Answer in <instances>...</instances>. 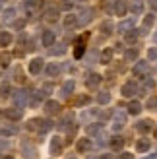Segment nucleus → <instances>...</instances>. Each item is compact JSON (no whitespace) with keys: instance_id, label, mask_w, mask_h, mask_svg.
Masks as SVG:
<instances>
[{"instance_id":"f257e3e1","label":"nucleus","mask_w":157,"mask_h":159,"mask_svg":"<svg viewBox=\"0 0 157 159\" xmlns=\"http://www.w3.org/2000/svg\"><path fill=\"white\" fill-rule=\"evenodd\" d=\"M25 128L31 130V132H37V134H47L52 128V124L49 120H45V118H29Z\"/></svg>"},{"instance_id":"f03ea898","label":"nucleus","mask_w":157,"mask_h":159,"mask_svg":"<svg viewBox=\"0 0 157 159\" xmlns=\"http://www.w3.org/2000/svg\"><path fill=\"white\" fill-rule=\"evenodd\" d=\"M132 74L136 78H147V74H150V64H147V60H138L134 64V68H132Z\"/></svg>"},{"instance_id":"7ed1b4c3","label":"nucleus","mask_w":157,"mask_h":159,"mask_svg":"<svg viewBox=\"0 0 157 159\" xmlns=\"http://www.w3.org/2000/svg\"><path fill=\"white\" fill-rule=\"evenodd\" d=\"M93 18H95V10L93 8H83L80 16H78V25H87L89 21H93Z\"/></svg>"},{"instance_id":"20e7f679","label":"nucleus","mask_w":157,"mask_h":159,"mask_svg":"<svg viewBox=\"0 0 157 159\" xmlns=\"http://www.w3.org/2000/svg\"><path fill=\"white\" fill-rule=\"evenodd\" d=\"M87 37H89V35L85 33V35H82V37L76 41V49H74V58H76V60H80L83 54H85V41H87Z\"/></svg>"},{"instance_id":"39448f33","label":"nucleus","mask_w":157,"mask_h":159,"mask_svg":"<svg viewBox=\"0 0 157 159\" xmlns=\"http://www.w3.org/2000/svg\"><path fill=\"white\" fill-rule=\"evenodd\" d=\"M12 99H14V103H16V107H20V109H23L25 105H29V101H27V93L23 91V89L14 91V93H12Z\"/></svg>"},{"instance_id":"423d86ee","label":"nucleus","mask_w":157,"mask_h":159,"mask_svg":"<svg viewBox=\"0 0 157 159\" xmlns=\"http://www.w3.org/2000/svg\"><path fill=\"white\" fill-rule=\"evenodd\" d=\"M138 91H140V87H138L136 82H126L120 87V93L124 95V97H132V95H136Z\"/></svg>"},{"instance_id":"0eeeda50","label":"nucleus","mask_w":157,"mask_h":159,"mask_svg":"<svg viewBox=\"0 0 157 159\" xmlns=\"http://www.w3.org/2000/svg\"><path fill=\"white\" fill-rule=\"evenodd\" d=\"M21 153L25 155L27 159H35V157H37V148H35L33 144H29V142L23 140V142H21Z\"/></svg>"},{"instance_id":"6e6552de","label":"nucleus","mask_w":157,"mask_h":159,"mask_svg":"<svg viewBox=\"0 0 157 159\" xmlns=\"http://www.w3.org/2000/svg\"><path fill=\"white\" fill-rule=\"evenodd\" d=\"M130 10V4L128 0H114V14L122 18V16H126V12Z\"/></svg>"},{"instance_id":"1a4fd4ad","label":"nucleus","mask_w":157,"mask_h":159,"mask_svg":"<svg viewBox=\"0 0 157 159\" xmlns=\"http://www.w3.org/2000/svg\"><path fill=\"white\" fill-rule=\"evenodd\" d=\"M134 23H136V20H134V18L122 20V21L119 23V25H116V31H119V33H128V31L134 29Z\"/></svg>"},{"instance_id":"9d476101","label":"nucleus","mask_w":157,"mask_h":159,"mask_svg":"<svg viewBox=\"0 0 157 159\" xmlns=\"http://www.w3.org/2000/svg\"><path fill=\"white\" fill-rule=\"evenodd\" d=\"M124 126H126V115H124V113H116L114 118H113V130L119 132V130L124 128Z\"/></svg>"},{"instance_id":"9b49d317","label":"nucleus","mask_w":157,"mask_h":159,"mask_svg":"<svg viewBox=\"0 0 157 159\" xmlns=\"http://www.w3.org/2000/svg\"><path fill=\"white\" fill-rule=\"evenodd\" d=\"M62 149H64L62 138H60V136H54V138L51 140V153H52V155H60Z\"/></svg>"},{"instance_id":"f8f14e48","label":"nucleus","mask_w":157,"mask_h":159,"mask_svg":"<svg viewBox=\"0 0 157 159\" xmlns=\"http://www.w3.org/2000/svg\"><path fill=\"white\" fill-rule=\"evenodd\" d=\"M136 130L140 134H147V132H151L153 130V120H150V118H144V120H140L136 124Z\"/></svg>"},{"instance_id":"ddd939ff","label":"nucleus","mask_w":157,"mask_h":159,"mask_svg":"<svg viewBox=\"0 0 157 159\" xmlns=\"http://www.w3.org/2000/svg\"><path fill=\"white\" fill-rule=\"evenodd\" d=\"M113 54H114V51L111 49V47H107V49H103L99 52V62H101V64H111V62H113Z\"/></svg>"},{"instance_id":"4468645a","label":"nucleus","mask_w":157,"mask_h":159,"mask_svg":"<svg viewBox=\"0 0 157 159\" xmlns=\"http://www.w3.org/2000/svg\"><path fill=\"white\" fill-rule=\"evenodd\" d=\"M54 41H56V35H54V31H51V29L43 31V37H41L43 47H52V45H54Z\"/></svg>"},{"instance_id":"2eb2a0df","label":"nucleus","mask_w":157,"mask_h":159,"mask_svg":"<svg viewBox=\"0 0 157 159\" xmlns=\"http://www.w3.org/2000/svg\"><path fill=\"white\" fill-rule=\"evenodd\" d=\"M45 113H47V115H58V113H60V103L49 99V101L45 103Z\"/></svg>"},{"instance_id":"dca6fc26","label":"nucleus","mask_w":157,"mask_h":159,"mask_svg":"<svg viewBox=\"0 0 157 159\" xmlns=\"http://www.w3.org/2000/svg\"><path fill=\"white\" fill-rule=\"evenodd\" d=\"M43 66H45V60L43 58H33V60L29 62V72L33 74V76H37L43 70Z\"/></svg>"},{"instance_id":"f3484780","label":"nucleus","mask_w":157,"mask_h":159,"mask_svg":"<svg viewBox=\"0 0 157 159\" xmlns=\"http://www.w3.org/2000/svg\"><path fill=\"white\" fill-rule=\"evenodd\" d=\"M4 113H6V116L10 118V120H20V118L23 116V109H20V107H12V109H6Z\"/></svg>"},{"instance_id":"a211bd4d","label":"nucleus","mask_w":157,"mask_h":159,"mask_svg":"<svg viewBox=\"0 0 157 159\" xmlns=\"http://www.w3.org/2000/svg\"><path fill=\"white\" fill-rule=\"evenodd\" d=\"M74 87H76L74 80H68V82L62 84V87H60V95H62V97H70V95H72V91H74Z\"/></svg>"},{"instance_id":"6ab92c4d","label":"nucleus","mask_w":157,"mask_h":159,"mask_svg":"<svg viewBox=\"0 0 157 159\" xmlns=\"http://www.w3.org/2000/svg\"><path fill=\"white\" fill-rule=\"evenodd\" d=\"M153 21H155V16L153 14H147L146 18H144V23H142V27H140V33L146 35L147 31H150V27L153 25Z\"/></svg>"},{"instance_id":"aec40b11","label":"nucleus","mask_w":157,"mask_h":159,"mask_svg":"<svg viewBox=\"0 0 157 159\" xmlns=\"http://www.w3.org/2000/svg\"><path fill=\"white\" fill-rule=\"evenodd\" d=\"M130 12L134 16H142L144 14V0H132L130 2Z\"/></svg>"},{"instance_id":"412c9836","label":"nucleus","mask_w":157,"mask_h":159,"mask_svg":"<svg viewBox=\"0 0 157 159\" xmlns=\"http://www.w3.org/2000/svg\"><path fill=\"white\" fill-rule=\"evenodd\" d=\"M150 148H151V140H147V138H142L136 142V152H140V153H146Z\"/></svg>"},{"instance_id":"4be33fe9","label":"nucleus","mask_w":157,"mask_h":159,"mask_svg":"<svg viewBox=\"0 0 157 159\" xmlns=\"http://www.w3.org/2000/svg\"><path fill=\"white\" fill-rule=\"evenodd\" d=\"M140 35H142V33H140V29H132V31H128V33H124V41H126L128 45H134Z\"/></svg>"},{"instance_id":"5701e85b","label":"nucleus","mask_w":157,"mask_h":159,"mask_svg":"<svg viewBox=\"0 0 157 159\" xmlns=\"http://www.w3.org/2000/svg\"><path fill=\"white\" fill-rule=\"evenodd\" d=\"M89 148H91V140H89V138H80V140H78V144H76V149H78L80 153L87 152Z\"/></svg>"},{"instance_id":"b1692460","label":"nucleus","mask_w":157,"mask_h":159,"mask_svg":"<svg viewBox=\"0 0 157 159\" xmlns=\"http://www.w3.org/2000/svg\"><path fill=\"white\" fill-rule=\"evenodd\" d=\"M60 74V64L58 62H49V66H47V76L49 78H56Z\"/></svg>"},{"instance_id":"393cba45","label":"nucleus","mask_w":157,"mask_h":159,"mask_svg":"<svg viewBox=\"0 0 157 159\" xmlns=\"http://www.w3.org/2000/svg\"><path fill=\"white\" fill-rule=\"evenodd\" d=\"M14 41V37L10 31H0V47H10Z\"/></svg>"},{"instance_id":"a878e982","label":"nucleus","mask_w":157,"mask_h":159,"mask_svg":"<svg viewBox=\"0 0 157 159\" xmlns=\"http://www.w3.org/2000/svg\"><path fill=\"white\" fill-rule=\"evenodd\" d=\"M45 20L47 21H56L58 20V8H47L45 10Z\"/></svg>"},{"instance_id":"bb28decb","label":"nucleus","mask_w":157,"mask_h":159,"mask_svg":"<svg viewBox=\"0 0 157 159\" xmlns=\"http://www.w3.org/2000/svg\"><path fill=\"white\" fill-rule=\"evenodd\" d=\"M113 29H114V25H113V21H111V20H105L103 23H101V27H99V31H101V33H103L105 37H107V35H111V33H113Z\"/></svg>"},{"instance_id":"cd10ccee","label":"nucleus","mask_w":157,"mask_h":159,"mask_svg":"<svg viewBox=\"0 0 157 159\" xmlns=\"http://www.w3.org/2000/svg\"><path fill=\"white\" fill-rule=\"evenodd\" d=\"M99 84H101V76L99 74H89L85 78V85L87 87H97Z\"/></svg>"},{"instance_id":"c85d7f7f","label":"nucleus","mask_w":157,"mask_h":159,"mask_svg":"<svg viewBox=\"0 0 157 159\" xmlns=\"http://www.w3.org/2000/svg\"><path fill=\"white\" fill-rule=\"evenodd\" d=\"M45 97V93L43 91H35V93H31V99H29V107H37L39 103L43 101Z\"/></svg>"},{"instance_id":"c756f323","label":"nucleus","mask_w":157,"mask_h":159,"mask_svg":"<svg viewBox=\"0 0 157 159\" xmlns=\"http://www.w3.org/2000/svg\"><path fill=\"white\" fill-rule=\"evenodd\" d=\"M128 113L130 115H140L142 113V103L140 101H130L128 103Z\"/></svg>"},{"instance_id":"7c9ffc66","label":"nucleus","mask_w":157,"mask_h":159,"mask_svg":"<svg viewBox=\"0 0 157 159\" xmlns=\"http://www.w3.org/2000/svg\"><path fill=\"white\" fill-rule=\"evenodd\" d=\"M91 99H89V95H85V93H82V95H78V97L72 101V105L74 107H82V105H87Z\"/></svg>"},{"instance_id":"2f4dec72","label":"nucleus","mask_w":157,"mask_h":159,"mask_svg":"<svg viewBox=\"0 0 157 159\" xmlns=\"http://www.w3.org/2000/svg\"><path fill=\"white\" fill-rule=\"evenodd\" d=\"M109 144H111V148H113V149H116V152H119V149H122V148H124V138L114 136V138H111V142H109Z\"/></svg>"},{"instance_id":"473e14b6","label":"nucleus","mask_w":157,"mask_h":159,"mask_svg":"<svg viewBox=\"0 0 157 159\" xmlns=\"http://www.w3.org/2000/svg\"><path fill=\"white\" fill-rule=\"evenodd\" d=\"M12 87H10V84H0V97H2V99H6V97H12Z\"/></svg>"},{"instance_id":"72a5a7b5","label":"nucleus","mask_w":157,"mask_h":159,"mask_svg":"<svg viewBox=\"0 0 157 159\" xmlns=\"http://www.w3.org/2000/svg\"><path fill=\"white\" fill-rule=\"evenodd\" d=\"M124 60H126V62L138 60V49H128L126 52H124Z\"/></svg>"},{"instance_id":"f704fd0d","label":"nucleus","mask_w":157,"mask_h":159,"mask_svg":"<svg viewBox=\"0 0 157 159\" xmlns=\"http://www.w3.org/2000/svg\"><path fill=\"white\" fill-rule=\"evenodd\" d=\"M97 103H99V105H107V103H111V93H109V91H101L97 95Z\"/></svg>"},{"instance_id":"c9c22d12","label":"nucleus","mask_w":157,"mask_h":159,"mask_svg":"<svg viewBox=\"0 0 157 159\" xmlns=\"http://www.w3.org/2000/svg\"><path fill=\"white\" fill-rule=\"evenodd\" d=\"M14 78H16V82H20V84L25 82V76H23L21 66H16V68H14Z\"/></svg>"},{"instance_id":"e433bc0d","label":"nucleus","mask_w":157,"mask_h":159,"mask_svg":"<svg viewBox=\"0 0 157 159\" xmlns=\"http://www.w3.org/2000/svg\"><path fill=\"white\" fill-rule=\"evenodd\" d=\"M74 25H78V18H76V16H72V14H70V16H66V20H64V27L72 29Z\"/></svg>"},{"instance_id":"4c0bfd02","label":"nucleus","mask_w":157,"mask_h":159,"mask_svg":"<svg viewBox=\"0 0 157 159\" xmlns=\"http://www.w3.org/2000/svg\"><path fill=\"white\" fill-rule=\"evenodd\" d=\"M99 132H101V124H89L87 128H85V134H87V136H95Z\"/></svg>"},{"instance_id":"58836bf2","label":"nucleus","mask_w":157,"mask_h":159,"mask_svg":"<svg viewBox=\"0 0 157 159\" xmlns=\"http://www.w3.org/2000/svg\"><path fill=\"white\" fill-rule=\"evenodd\" d=\"M153 85H155V84H153V80H146V84H144L142 87H140V93L146 95L147 91H151V89H153Z\"/></svg>"},{"instance_id":"ea45409f","label":"nucleus","mask_w":157,"mask_h":159,"mask_svg":"<svg viewBox=\"0 0 157 159\" xmlns=\"http://www.w3.org/2000/svg\"><path fill=\"white\" fill-rule=\"evenodd\" d=\"M14 16H16V10H14V8H8V10H4L2 21H14Z\"/></svg>"},{"instance_id":"a19ab883","label":"nucleus","mask_w":157,"mask_h":159,"mask_svg":"<svg viewBox=\"0 0 157 159\" xmlns=\"http://www.w3.org/2000/svg\"><path fill=\"white\" fill-rule=\"evenodd\" d=\"M64 52H66V45L64 43L56 45V49H51V54H54V57H60V54H64Z\"/></svg>"},{"instance_id":"79ce46f5","label":"nucleus","mask_w":157,"mask_h":159,"mask_svg":"<svg viewBox=\"0 0 157 159\" xmlns=\"http://www.w3.org/2000/svg\"><path fill=\"white\" fill-rule=\"evenodd\" d=\"M10 60H12V54L10 52H0V64H2V66H8V64H10Z\"/></svg>"},{"instance_id":"37998d69","label":"nucleus","mask_w":157,"mask_h":159,"mask_svg":"<svg viewBox=\"0 0 157 159\" xmlns=\"http://www.w3.org/2000/svg\"><path fill=\"white\" fill-rule=\"evenodd\" d=\"M39 6V0H23V8H25V12H31V8Z\"/></svg>"},{"instance_id":"c03bdc74","label":"nucleus","mask_w":157,"mask_h":159,"mask_svg":"<svg viewBox=\"0 0 157 159\" xmlns=\"http://www.w3.org/2000/svg\"><path fill=\"white\" fill-rule=\"evenodd\" d=\"M16 132H18V128H16V126H4V128H2V134H4V136H14Z\"/></svg>"},{"instance_id":"a18cd8bd","label":"nucleus","mask_w":157,"mask_h":159,"mask_svg":"<svg viewBox=\"0 0 157 159\" xmlns=\"http://www.w3.org/2000/svg\"><path fill=\"white\" fill-rule=\"evenodd\" d=\"M52 89H54V87H52V84H45V85L41 87V91H43L45 95H51V93H52Z\"/></svg>"},{"instance_id":"49530a36","label":"nucleus","mask_w":157,"mask_h":159,"mask_svg":"<svg viewBox=\"0 0 157 159\" xmlns=\"http://www.w3.org/2000/svg\"><path fill=\"white\" fill-rule=\"evenodd\" d=\"M147 58H150V60H155L157 58V47H153V49L147 51Z\"/></svg>"},{"instance_id":"de8ad7c7","label":"nucleus","mask_w":157,"mask_h":159,"mask_svg":"<svg viewBox=\"0 0 157 159\" xmlns=\"http://www.w3.org/2000/svg\"><path fill=\"white\" fill-rule=\"evenodd\" d=\"M8 148H10V142H8V140H0V153L6 152Z\"/></svg>"},{"instance_id":"09e8293b","label":"nucleus","mask_w":157,"mask_h":159,"mask_svg":"<svg viewBox=\"0 0 157 159\" xmlns=\"http://www.w3.org/2000/svg\"><path fill=\"white\" fill-rule=\"evenodd\" d=\"M23 27H25V21L23 20H16L14 21V29H23Z\"/></svg>"},{"instance_id":"8fccbe9b","label":"nucleus","mask_w":157,"mask_h":159,"mask_svg":"<svg viewBox=\"0 0 157 159\" xmlns=\"http://www.w3.org/2000/svg\"><path fill=\"white\" fill-rule=\"evenodd\" d=\"M147 107H150V109H157V97H151L150 101H147Z\"/></svg>"},{"instance_id":"3c124183","label":"nucleus","mask_w":157,"mask_h":159,"mask_svg":"<svg viewBox=\"0 0 157 159\" xmlns=\"http://www.w3.org/2000/svg\"><path fill=\"white\" fill-rule=\"evenodd\" d=\"M116 159H134V155L128 153V152H124V153H120V155H116Z\"/></svg>"},{"instance_id":"603ef678","label":"nucleus","mask_w":157,"mask_h":159,"mask_svg":"<svg viewBox=\"0 0 157 159\" xmlns=\"http://www.w3.org/2000/svg\"><path fill=\"white\" fill-rule=\"evenodd\" d=\"M147 4H150L151 10H157V0H147Z\"/></svg>"},{"instance_id":"864d4df0","label":"nucleus","mask_w":157,"mask_h":159,"mask_svg":"<svg viewBox=\"0 0 157 159\" xmlns=\"http://www.w3.org/2000/svg\"><path fill=\"white\" fill-rule=\"evenodd\" d=\"M109 116H111V113H109V111H103V113H99V118H103V120H105V118H109Z\"/></svg>"},{"instance_id":"5fc2aeb1","label":"nucleus","mask_w":157,"mask_h":159,"mask_svg":"<svg viewBox=\"0 0 157 159\" xmlns=\"http://www.w3.org/2000/svg\"><path fill=\"white\" fill-rule=\"evenodd\" d=\"M16 57H25V51H23V49H16Z\"/></svg>"},{"instance_id":"6e6d98bb","label":"nucleus","mask_w":157,"mask_h":159,"mask_svg":"<svg viewBox=\"0 0 157 159\" xmlns=\"http://www.w3.org/2000/svg\"><path fill=\"white\" fill-rule=\"evenodd\" d=\"M95 57H97V52H95V51H91V52L87 54V58H89V60H95Z\"/></svg>"},{"instance_id":"4d7b16f0","label":"nucleus","mask_w":157,"mask_h":159,"mask_svg":"<svg viewBox=\"0 0 157 159\" xmlns=\"http://www.w3.org/2000/svg\"><path fill=\"white\" fill-rule=\"evenodd\" d=\"M93 159H111V155H107V153H103V155H97V157H93Z\"/></svg>"},{"instance_id":"13d9d810","label":"nucleus","mask_w":157,"mask_h":159,"mask_svg":"<svg viewBox=\"0 0 157 159\" xmlns=\"http://www.w3.org/2000/svg\"><path fill=\"white\" fill-rule=\"evenodd\" d=\"M146 159H157V153H153V155H150V157H146Z\"/></svg>"},{"instance_id":"bf43d9fd","label":"nucleus","mask_w":157,"mask_h":159,"mask_svg":"<svg viewBox=\"0 0 157 159\" xmlns=\"http://www.w3.org/2000/svg\"><path fill=\"white\" fill-rule=\"evenodd\" d=\"M153 41L157 43V31H155V33H153Z\"/></svg>"},{"instance_id":"052dcab7","label":"nucleus","mask_w":157,"mask_h":159,"mask_svg":"<svg viewBox=\"0 0 157 159\" xmlns=\"http://www.w3.org/2000/svg\"><path fill=\"white\" fill-rule=\"evenodd\" d=\"M2 159H14V157H12V155H4Z\"/></svg>"},{"instance_id":"680f3d73","label":"nucleus","mask_w":157,"mask_h":159,"mask_svg":"<svg viewBox=\"0 0 157 159\" xmlns=\"http://www.w3.org/2000/svg\"><path fill=\"white\" fill-rule=\"evenodd\" d=\"M2 6H4V0H0V10H2Z\"/></svg>"},{"instance_id":"e2e57ef3","label":"nucleus","mask_w":157,"mask_h":159,"mask_svg":"<svg viewBox=\"0 0 157 159\" xmlns=\"http://www.w3.org/2000/svg\"><path fill=\"white\" fill-rule=\"evenodd\" d=\"M153 134H155V138H157V128H155V132H153Z\"/></svg>"},{"instance_id":"0e129e2a","label":"nucleus","mask_w":157,"mask_h":159,"mask_svg":"<svg viewBox=\"0 0 157 159\" xmlns=\"http://www.w3.org/2000/svg\"><path fill=\"white\" fill-rule=\"evenodd\" d=\"M76 2H83V0H76Z\"/></svg>"}]
</instances>
